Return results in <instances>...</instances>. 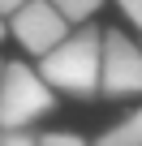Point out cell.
Masks as SVG:
<instances>
[{
  "label": "cell",
  "mask_w": 142,
  "mask_h": 146,
  "mask_svg": "<svg viewBox=\"0 0 142 146\" xmlns=\"http://www.w3.org/2000/svg\"><path fill=\"white\" fill-rule=\"evenodd\" d=\"M39 146H86V142H82L78 133H43Z\"/></svg>",
  "instance_id": "obj_8"
},
{
  "label": "cell",
  "mask_w": 142,
  "mask_h": 146,
  "mask_svg": "<svg viewBox=\"0 0 142 146\" xmlns=\"http://www.w3.org/2000/svg\"><path fill=\"white\" fill-rule=\"evenodd\" d=\"M91 146H142V108L129 112L121 125H112L108 133H99Z\"/></svg>",
  "instance_id": "obj_5"
},
{
  "label": "cell",
  "mask_w": 142,
  "mask_h": 146,
  "mask_svg": "<svg viewBox=\"0 0 142 146\" xmlns=\"http://www.w3.org/2000/svg\"><path fill=\"white\" fill-rule=\"evenodd\" d=\"M0 39H5V17H0Z\"/></svg>",
  "instance_id": "obj_11"
},
{
  "label": "cell",
  "mask_w": 142,
  "mask_h": 146,
  "mask_svg": "<svg viewBox=\"0 0 142 146\" xmlns=\"http://www.w3.org/2000/svg\"><path fill=\"white\" fill-rule=\"evenodd\" d=\"M9 30H13V39L26 52L43 56V52H52L69 35V22L60 17V9L52 5V0H26L17 13H9Z\"/></svg>",
  "instance_id": "obj_4"
},
{
  "label": "cell",
  "mask_w": 142,
  "mask_h": 146,
  "mask_svg": "<svg viewBox=\"0 0 142 146\" xmlns=\"http://www.w3.org/2000/svg\"><path fill=\"white\" fill-rule=\"evenodd\" d=\"M22 5H26V0H0V17H9V13H17Z\"/></svg>",
  "instance_id": "obj_10"
},
{
  "label": "cell",
  "mask_w": 142,
  "mask_h": 146,
  "mask_svg": "<svg viewBox=\"0 0 142 146\" xmlns=\"http://www.w3.org/2000/svg\"><path fill=\"white\" fill-rule=\"evenodd\" d=\"M0 73H5V60H0Z\"/></svg>",
  "instance_id": "obj_12"
},
{
  "label": "cell",
  "mask_w": 142,
  "mask_h": 146,
  "mask_svg": "<svg viewBox=\"0 0 142 146\" xmlns=\"http://www.w3.org/2000/svg\"><path fill=\"white\" fill-rule=\"evenodd\" d=\"M52 5L60 9V17H65L69 26H73V22H86V17H95L103 0H52Z\"/></svg>",
  "instance_id": "obj_6"
},
{
  "label": "cell",
  "mask_w": 142,
  "mask_h": 146,
  "mask_svg": "<svg viewBox=\"0 0 142 146\" xmlns=\"http://www.w3.org/2000/svg\"><path fill=\"white\" fill-rule=\"evenodd\" d=\"M121 13H125V17L142 30V0H121Z\"/></svg>",
  "instance_id": "obj_9"
},
{
  "label": "cell",
  "mask_w": 142,
  "mask_h": 146,
  "mask_svg": "<svg viewBox=\"0 0 142 146\" xmlns=\"http://www.w3.org/2000/svg\"><path fill=\"white\" fill-rule=\"evenodd\" d=\"M56 108V90L39 69L13 60L0 73V129H30L39 116Z\"/></svg>",
  "instance_id": "obj_2"
},
{
  "label": "cell",
  "mask_w": 142,
  "mask_h": 146,
  "mask_svg": "<svg viewBox=\"0 0 142 146\" xmlns=\"http://www.w3.org/2000/svg\"><path fill=\"white\" fill-rule=\"evenodd\" d=\"M99 90L108 99L142 95V47L129 35H121V30L103 35V78H99Z\"/></svg>",
  "instance_id": "obj_3"
},
{
  "label": "cell",
  "mask_w": 142,
  "mask_h": 146,
  "mask_svg": "<svg viewBox=\"0 0 142 146\" xmlns=\"http://www.w3.org/2000/svg\"><path fill=\"white\" fill-rule=\"evenodd\" d=\"M0 146H39L30 129H0Z\"/></svg>",
  "instance_id": "obj_7"
},
{
  "label": "cell",
  "mask_w": 142,
  "mask_h": 146,
  "mask_svg": "<svg viewBox=\"0 0 142 146\" xmlns=\"http://www.w3.org/2000/svg\"><path fill=\"white\" fill-rule=\"evenodd\" d=\"M39 73L47 78L52 90L73 95V99H95L99 78H103V35L95 26L69 30L52 52L39 56Z\"/></svg>",
  "instance_id": "obj_1"
}]
</instances>
